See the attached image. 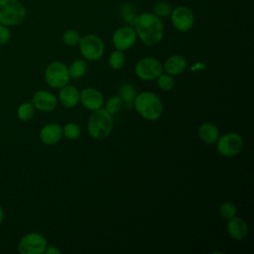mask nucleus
Segmentation results:
<instances>
[{
	"mask_svg": "<svg viewBox=\"0 0 254 254\" xmlns=\"http://www.w3.org/2000/svg\"><path fill=\"white\" fill-rule=\"evenodd\" d=\"M219 214L225 219H230L236 214V207L232 202H224L219 207Z\"/></svg>",
	"mask_w": 254,
	"mask_h": 254,
	"instance_id": "29",
	"label": "nucleus"
},
{
	"mask_svg": "<svg viewBox=\"0 0 254 254\" xmlns=\"http://www.w3.org/2000/svg\"><path fill=\"white\" fill-rule=\"evenodd\" d=\"M170 16L173 26L180 32H188L193 27L194 16L187 6H179L173 9Z\"/></svg>",
	"mask_w": 254,
	"mask_h": 254,
	"instance_id": "10",
	"label": "nucleus"
},
{
	"mask_svg": "<svg viewBox=\"0 0 254 254\" xmlns=\"http://www.w3.org/2000/svg\"><path fill=\"white\" fill-rule=\"evenodd\" d=\"M11 31L9 27L0 24V46L7 45L11 40Z\"/></svg>",
	"mask_w": 254,
	"mask_h": 254,
	"instance_id": "30",
	"label": "nucleus"
},
{
	"mask_svg": "<svg viewBox=\"0 0 254 254\" xmlns=\"http://www.w3.org/2000/svg\"><path fill=\"white\" fill-rule=\"evenodd\" d=\"M78 45L81 56L87 61H97L103 56L104 44L96 35L89 34L80 37Z\"/></svg>",
	"mask_w": 254,
	"mask_h": 254,
	"instance_id": "5",
	"label": "nucleus"
},
{
	"mask_svg": "<svg viewBox=\"0 0 254 254\" xmlns=\"http://www.w3.org/2000/svg\"><path fill=\"white\" fill-rule=\"evenodd\" d=\"M32 103L36 109L42 112H52L58 104L55 94L48 90H38L32 97Z\"/></svg>",
	"mask_w": 254,
	"mask_h": 254,
	"instance_id": "12",
	"label": "nucleus"
},
{
	"mask_svg": "<svg viewBox=\"0 0 254 254\" xmlns=\"http://www.w3.org/2000/svg\"><path fill=\"white\" fill-rule=\"evenodd\" d=\"M45 80L53 88H62L69 80L68 69L61 62L51 63L45 70Z\"/></svg>",
	"mask_w": 254,
	"mask_h": 254,
	"instance_id": "6",
	"label": "nucleus"
},
{
	"mask_svg": "<svg viewBox=\"0 0 254 254\" xmlns=\"http://www.w3.org/2000/svg\"><path fill=\"white\" fill-rule=\"evenodd\" d=\"M63 127L56 123L45 125L40 131V140L45 145H55L63 137Z\"/></svg>",
	"mask_w": 254,
	"mask_h": 254,
	"instance_id": "14",
	"label": "nucleus"
},
{
	"mask_svg": "<svg viewBox=\"0 0 254 254\" xmlns=\"http://www.w3.org/2000/svg\"><path fill=\"white\" fill-rule=\"evenodd\" d=\"M63 134L64 137L70 140H75L80 135V128L75 123H67L63 128Z\"/></svg>",
	"mask_w": 254,
	"mask_h": 254,
	"instance_id": "26",
	"label": "nucleus"
},
{
	"mask_svg": "<svg viewBox=\"0 0 254 254\" xmlns=\"http://www.w3.org/2000/svg\"><path fill=\"white\" fill-rule=\"evenodd\" d=\"M136 111L145 119L155 121L163 112V105L158 95L151 91H144L136 95L134 104Z\"/></svg>",
	"mask_w": 254,
	"mask_h": 254,
	"instance_id": "2",
	"label": "nucleus"
},
{
	"mask_svg": "<svg viewBox=\"0 0 254 254\" xmlns=\"http://www.w3.org/2000/svg\"><path fill=\"white\" fill-rule=\"evenodd\" d=\"M35 106L32 102H23L17 108V117L19 120L30 121L35 114Z\"/></svg>",
	"mask_w": 254,
	"mask_h": 254,
	"instance_id": "20",
	"label": "nucleus"
},
{
	"mask_svg": "<svg viewBox=\"0 0 254 254\" xmlns=\"http://www.w3.org/2000/svg\"><path fill=\"white\" fill-rule=\"evenodd\" d=\"M61 103L67 107H73L75 106L78 101H79V91L76 89V87H74L73 85H67L65 84L64 86H63L60 90V94H59Z\"/></svg>",
	"mask_w": 254,
	"mask_h": 254,
	"instance_id": "17",
	"label": "nucleus"
},
{
	"mask_svg": "<svg viewBox=\"0 0 254 254\" xmlns=\"http://www.w3.org/2000/svg\"><path fill=\"white\" fill-rule=\"evenodd\" d=\"M44 253H46V254H61V250H59L55 246H47Z\"/></svg>",
	"mask_w": 254,
	"mask_h": 254,
	"instance_id": "31",
	"label": "nucleus"
},
{
	"mask_svg": "<svg viewBox=\"0 0 254 254\" xmlns=\"http://www.w3.org/2000/svg\"><path fill=\"white\" fill-rule=\"evenodd\" d=\"M173 8L170 3L166 1H159L153 7V13L159 18H164L170 16Z\"/></svg>",
	"mask_w": 254,
	"mask_h": 254,
	"instance_id": "23",
	"label": "nucleus"
},
{
	"mask_svg": "<svg viewBox=\"0 0 254 254\" xmlns=\"http://www.w3.org/2000/svg\"><path fill=\"white\" fill-rule=\"evenodd\" d=\"M109 65L113 69H120L125 64V56L122 51L116 50L109 57Z\"/></svg>",
	"mask_w": 254,
	"mask_h": 254,
	"instance_id": "24",
	"label": "nucleus"
},
{
	"mask_svg": "<svg viewBox=\"0 0 254 254\" xmlns=\"http://www.w3.org/2000/svg\"><path fill=\"white\" fill-rule=\"evenodd\" d=\"M137 35L134 30L129 25L119 27L116 29L112 36V43L116 50L126 51L130 49L136 42Z\"/></svg>",
	"mask_w": 254,
	"mask_h": 254,
	"instance_id": "11",
	"label": "nucleus"
},
{
	"mask_svg": "<svg viewBox=\"0 0 254 254\" xmlns=\"http://www.w3.org/2000/svg\"><path fill=\"white\" fill-rule=\"evenodd\" d=\"M80 40V35L76 30H66L64 34H63V42L66 45V46H76L79 43Z\"/></svg>",
	"mask_w": 254,
	"mask_h": 254,
	"instance_id": "25",
	"label": "nucleus"
},
{
	"mask_svg": "<svg viewBox=\"0 0 254 254\" xmlns=\"http://www.w3.org/2000/svg\"><path fill=\"white\" fill-rule=\"evenodd\" d=\"M113 118L109 112L103 108L96 109L92 112L87 123V131L91 138L102 140L112 131Z\"/></svg>",
	"mask_w": 254,
	"mask_h": 254,
	"instance_id": "3",
	"label": "nucleus"
},
{
	"mask_svg": "<svg viewBox=\"0 0 254 254\" xmlns=\"http://www.w3.org/2000/svg\"><path fill=\"white\" fill-rule=\"evenodd\" d=\"M121 16L126 24L132 26L136 19L135 7L130 2H125L121 6Z\"/></svg>",
	"mask_w": 254,
	"mask_h": 254,
	"instance_id": "22",
	"label": "nucleus"
},
{
	"mask_svg": "<svg viewBox=\"0 0 254 254\" xmlns=\"http://www.w3.org/2000/svg\"><path fill=\"white\" fill-rule=\"evenodd\" d=\"M67 69H68L69 77L79 78L85 74L87 70V64L83 60H75L70 64Z\"/></svg>",
	"mask_w": 254,
	"mask_h": 254,
	"instance_id": "21",
	"label": "nucleus"
},
{
	"mask_svg": "<svg viewBox=\"0 0 254 254\" xmlns=\"http://www.w3.org/2000/svg\"><path fill=\"white\" fill-rule=\"evenodd\" d=\"M79 100L86 109L92 111L101 108L104 102L103 94L92 87L82 89L79 93Z\"/></svg>",
	"mask_w": 254,
	"mask_h": 254,
	"instance_id": "13",
	"label": "nucleus"
},
{
	"mask_svg": "<svg viewBox=\"0 0 254 254\" xmlns=\"http://www.w3.org/2000/svg\"><path fill=\"white\" fill-rule=\"evenodd\" d=\"M187 67V60L181 55H174L167 59L163 69L170 75H178L184 72Z\"/></svg>",
	"mask_w": 254,
	"mask_h": 254,
	"instance_id": "16",
	"label": "nucleus"
},
{
	"mask_svg": "<svg viewBox=\"0 0 254 254\" xmlns=\"http://www.w3.org/2000/svg\"><path fill=\"white\" fill-rule=\"evenodd\" d=\"M122 106H123V102H122V99L119 97V95L113 96L107 100L105 104V110L112 115L119 112Z\"/></svg>",
	"mask_w": 254,
	"mask_h": 254,
	"instance_id": "27",
	"label": "nucleus"
},
{
	"mask_svg": "<svg viewBox=\"0 0 254 254\" xmlns=\"http://www.w3.org/2000/svg\"><path fill=\"white\" fill-rule=\"evenodd\" d=\"M136 95V89L130 83L125 82L119 88V97L122 99L123 105H125L129 109L132 108Z\"/></svg>",
	"mask_w": 254,
	"mask_h": 254,
	"instance_id": "19",
	"label": "nucleus"
},
{
	"mask_svg": "<svg viewBox=\"0 0 254 254\" xmlns=\"http://www.w3.org/2000/svg\"><path fill=\"white\" fill-rule=\"evenodd\" d=\"M163 66L161 63L155 58H143L135 65V72L138 77L144 80L156 79L163 73Z\"/></svg>",
	"mask_w": 254,
	"mask_h": 254,
	"instance_id": "9",
	"label": "nucleus"
},
{
	"mask_svg": "<svg viewBox=\"0 0 254 254\" xmlns=\"http://www.w3.org/2000/svg\"><path fill=\"white\" fill-rule=\"evenodd\" d=\"M3 219H4V210H3V208L0 206V225H1L2 221H3Z\"/></svg>",
	"mask_w": 254,
	"mask_h": 254,
	"instance_id": "32",
	"label": "nucleus"
},
{
	"mask_svg": "<svg viewBox=\"0 0 254 254\" xmlns=\"http://www.w3.org/2000/svg\"><path fill=\"white\" fill-rule=\"evenodd\" d=\"M26 16V8L20 0H0V24L7 27L19 26Z\"/></svg>",
	"mask_w": 254,
	"mask_h": 254,
	"instance_id": "4",
	"label": "nucleus"
},
{
	"mask_svg": "<svg viewBox=\"0 0 254 254\" xmlns=\"http://www.w3.org/2000/svg\"><path fill=\"white\" fill-rule=\"evenodd\" d=\"M134 30L139 39L147 46L159 44L164 36V25L154 13H143L136 17Z\"/></svg>",
	"mask_w": 254,
	"mask_h": 254,
	"instance_id": "1",
	"label": "nucleus"
},
{
	"mask_svg": "<svg viewBox=\"0 0 254 254\" xmlns=\"http://www.w3.org/2000/svg\"><path fill=\"white\" fill-rule=\"evenodd\" d=\"M48 246L46 238L36 232L24 235L18 242V251L21 254H43Z\"/></svg>",
	"mask_w": 254,
	"mask_h": 254,
	"instance_id": "8",
	"label": "nucleus"
},
{
	"mask_svg": "<svg viewBox=\"0 0 254 254\" xmlns=\"http://www.w3.org/2000/svg\"><path fill=\"white\" fill-rule=\"evenodd\" d=\"M227 223V232L231 238L234 240H242L248 234V226L244 219L240 217H232L228 219Z\"/></svg>",
	"mask_w": 254,
	"mask_h": 254,
	"instance_id": "15",
	"label": "nucleus"
},
{
	"mask_svg": "<svg viewBox=\"0 0 254 254\" xmlns=\"http://www.w3.org/2000/svg\"><path fill=\"white\" fill-rule=\"evenodd\" d=\"M198 136L201 141L208 145H211L217 141L219 137V131L215 125L209 122H205L199 126Z\"/></svg>",
	"mask_w": 254,
	"mask_h": 254,
	"instance_id": "18",
	"label": "nucleus"
},
{
	"mask_svg": "<svg viewBox=\"0 0 254 254\" xmlns=\"http://www.w3.org/2000/svg\"><path fill=\"white\" fill-rule=\"evenodd\" d=\"M215 143L218 153L224 157H234L238 155L243 148L242 137L234 132L226 133L218 137Z\"/></svg>",
	"mask_w": 254,
	"mask_h": 254,
	"instance_id": "7",
	"label": "nucleus"
},
{
	"mask_svg": "<svg viewBox=\"0 0 254 254\" xmlns=\"http://www.w3.org/2000/svg\"><path fill=\"white\" fill-rule=\"evenodd\" d=\"M157 83L159 85V87L162 89V90H165V91H168V90H171L173 87H174V84H175V81L172 77V75L170 74H160L158 77H157Z\"/></svg>",
	"mask_w": 254,
	"mask_h": 254,
	"instance_id": "28",
	"label": "nucleus"
}]
</instances>
